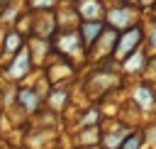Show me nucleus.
Returning <instances> with one entry per match:
<instances>
[{
    "mask_svg": "<svg viewBox=\"0 0 156 149\" xmlns=\"http://www.w3.org/2000/svg\"><path fill=\"white\" fill-rule=\"evenodd\" d=\"M80 12H83V17L93 20V17L100 15V2H83V5H80Z\"/></svg>",
    "mask_w": 156,
    "mask_h": 149,
    "instance_id": "nucleus-3",
    "label": "nucleus"
},
{
    "mask_svg": "<svg viewBox=\"0 0 156 149\" xmlns=\"http://www.w3.org/2000/svg\"><path fill=\"white\" fill-rule=\"evenodd\" d=\"M149 95H151V93H149V88H144V85H141V88H136V100H139V103H141L144 107H149V105L154 103V100H151Z\"/></svg>",
    "mask_w": 156,
    "mask_h": 149,
    "instance_id": "nucleus-6",
    "label": "nucleus"
},
{
    "mask_svg": "<svg viewBox=\"0 0 156 149\" xmlns=\"http://www.w3.org/2000/svg\"><path fill=\"white\" fill-rule=\"evenodd\" d=\"M17 44H20V37H17V34H10V39H7V49H15Z\"/></svg>",
    "mask_w": 156,
    "mask_h": 149,
    "instance_id": "nucleus-9",
    "label": "nucleus"
},
{
    "mask_svg": "<svg viewBox=\"0 0 156 149\" xmlns=\"http://www.w3.org/2000/svg\"><path fill=\"white\" fill-rule=\"evenodd\" d=\"M144 2H149V0H144Z\"/></svg>",
    "mask_w": 156,
    "mask_h": 149,
    "instance_id": "nucleus-11",
    "label": "nucleus"
},
{
    "mask_svg": "<svg viewBox=\"0 0 156 149\" xmlns=\"http://www.w3.org/2000/svg\"><path fill=\"white\" fill-rule=\"evenodd\" d=\"M27 66H29V61H27V54L22 51V54H20V59L15 61V66L10 68V76H12V78H20V76H24Z\"/></svg>",
    "mask_w": 156,
    "mask_h": 149,
    "instance_id": "nucleus-2",
    "label": "nucleus"
},
{
    "mask_svg": "<svg viewBox=\"0 0 156 149\" xmlns=\"http://www.w3.org/2000/svg\"><path fill=\"white\" fill-rule=\"evenodd\" d=\"M139 39H141V32L139 29H129L124 37H122V42H119V46L115 49V54L117 56H122V54H127L129 49H134L136 44H139Z\"/></svg>",
    "mask_w": 156,
    "mask_h": 149,
    "instance_id": "nucleus-1",
    "label": "nucleus"
},
{
    "mask_svg": "<svg viewBox=\"0 0 156 149\" xmlns=\"http://www.w3.org/2000/svg\"><path fill=\"white\" fill-rule=\"evenodd\" d=\"M20 100H22V103H24L29 110H34V107L39 105V98H37L32 90H22V93H20Z\"/></svg>",
    "mask_w": 156,
    "mask_h": 149,
    "instance_id": "nucleus-4",
    "label": "nucleus"
},
{
    "mask_svg": "<svg viewBox=\"0 0 156 149\" xmlns=\"http://www.w3.org/2000/svg\"><path fill=\"white\" fill-rule=\"evenodd\" d=\"M129 22V10H115L112 12V24H127Z\"/></svg>",
    "mask_w": 156,
    "mask_h": 149,
    "instance_id": "nucleus-5",
    "label": "nucleus"
},
{
    "mask_svg": "<svg viewBox=\"0 0 156 149\" xmlns=\"http://www.w3.org/2000/svg\"><path fill=\"white\" fill-rule=\"evenodd\" d=\"M98 32H100V22H98V24H85V27H83V34H85V42H93Z\"/></svg>",
    "mask_w": 156,
    "mask_h": 149,
    "instance_id": "nucleus-7",
    "label": "nucleus"
},
{
    "mask_svg": "<svg viewBox=\"0 0 156 149\" xmlns=\"http://www.w3.org/2000/svg\"><path fill=\"white\" fill-rule=\"evenodd\" d=\"M151 44L156 46V27H154V37H151Z\"/></svg>",
    "mask_w": 156,
    "mask_h": 149,
    "instance_id": "nucleus-10",
    "label": "nucleus"
},
{
    "mask_svg": "<svg viewBox=\"0 0 156 149\" xmlns=\"http://www.w3.org/2000/svg\"><path fill=\"white\" fill-rule=\"evenodd\" d=\"M139 142H141V137H139V134H134V137H129V142L124 144V149H136V147H139Z\"/></svg>",
    "mask_w": 156,
    "mask_h": 149,
    "instance_id": "nucleus-8",
    "label": "nucleus"
}]
</instances>
